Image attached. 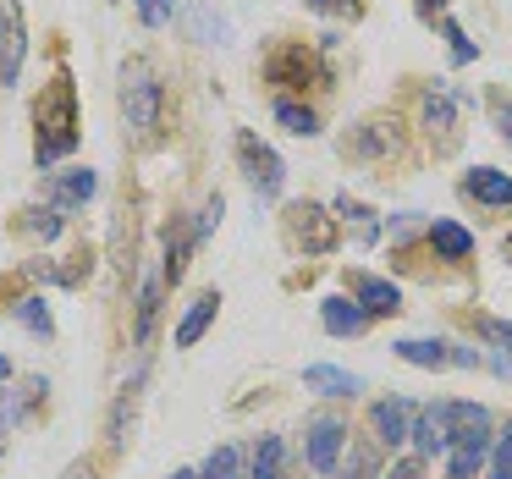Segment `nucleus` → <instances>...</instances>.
I'll return each instance as SVG.
<instances>
[{"instance_id":"dca6fc26","label":"nucleus","mask_w":512,"mask_h":479,"mask_svg":"<svg viewBox=\"0 0 512 479\" xmlns=\"http://www.w3.org/2000/svg\"><path fill=\"white\" fill-rule=\"evenodd\" d=\"M281 463H287V441H281V435H259L248 479H281Z\"/></svg>"},{"instance_id":"72a5a7b5","label":"nucleus","mask_w":512,"mask_h":479,"mask_svg":"<svg viewBox=\"0 0 512 479\" xmlns=\"http://www.w3.org/2000/svg\"><path fill=\"white\" fill-rule=\"evenodd\" d=\"M441 6H446V0H424V12H441Z\"/></svg>"},{"instance_id":"b1692460","label":"nucleus","mask_w":512,"mask_h":479,"mask_svg":"<svg viewBox=\"0 0 512 479\" xmlns=\"http://www.w3.org/2000/svg\"><path fill=\"white\" fill-rule=\"evenodd\" d=\"M23 325H28V331H39V336L56 331V325H50V309H45L39 298H28V303H23Z\"/></svg>"},{"instance_id":"bb28decb","label":"nucleus","mask_w":512,"mask_h":479,"mask_svg":"<svg viewBox=\"0 0 512 479\" xmlns=\"http://www.w3.org/2000/svg\"><path fill=\"white\" fill-rule=\"evenodd\" d=\"M496 479H512V424H507V435L496 441Z\"/></svg>"},{"instance_id":"423d86ee","label":"nucleus","mask_w":512,"mask_h":479,"mask_svg":"<svg viewBox=\"0 0 512 479\" xmlns=\"http://www.w3.org/2000/svg\"><path fill=\"white\" fill-rule=\"evenodd\" d=\"M408 435H413V446H419V457L452 452V441H446V402H424V408H413Z\"/></svg>"},{"instance_id":"4be33fe9","label":"nucleus","mask_w":512,"mask_h":479,"mask_svg":"<svg viewBox=\"0 0 512 479\" xmlns=\"http://www.w3.org/2000/svg\"><path fill=\"white\" fill-rule=\"evenodd\" d=\"M155 314H160V281H149V287L138 292V342H149V331H155Z\"/></svg>"},{"instance_id":"a211bd4d","label":"nucleus","mask_w":512,"mask_h":479,"mask_svg":"<svg viewBox=\"0 0 512 479\" xmlns=\"http://www.w3.org/2000/svg\"><path fill=\"white\" fill-rule=\"evenodd\" d=\"M485 457H490V441H474V446H452V468H446V479H474Z\"/></svg>"},{"instance_id":"a878e982","label":"nucleus","mask_w":512,"mask_h":479,"mask_svg":"<svg viewBox=\"0 0 512 479\" xmlns=\"http://www.w3.org/2000/svg\"><path fill=\"white\" fill-rule=\"evenodd\" d=\"M138 17H144L149 28H160L171 17V0H138Z\"/></svg>"},{"instance_id":"4468645a","label":"nucleus","mask_w":512,"mask_h":479,"mask_svg":"<svg viewBox=\"0 0 512 479\" xmlns=\"http://www.w3.org/2000/svg\"><path fill=\"white\" fill-rule=\"evenodd\" d=\"M215 309H221V292H204V298L193 303L188 314H182V325H177V347H193V342H199V336L210 331Z\"/></svg>"},{"instance_id":"c85d7f7f","label":"nucleus","mask_w":512,"mask_h":479,"mask_svg":"<svg viewBox=\"0 0 512 479\" xmlns=\"http://www.w3.org/2000/svg\"><path fill=\"white\" fill-rule=\"evenodd\" d=\"M364 474H375V452H353V468H342L336 479H364Z\"/></svg>"},{"instance_id":"f3484780","label":"nucleus","mask_w":512,"mask_h":479,"mask_svg":"<svg viewBox=\"0 0 512 479\" xmlns=\"http://www.w3.org/2000/svg\"><path fill=\"white\" fill-rule=\"evenodd\" d=\"M430 248L441 259H468V254H474V237H468L457 221H435L430 226Z\"/></svg>"},{"instance_id":"f03ea898","label":"nucleus","mask_w":512,"mask_h":479,"mask_svg":"<svg viewBox=\"0 0 512 479\" xmlns=\"http://www.w3.org/2000/svg\"><path fill=\"white\" fill-rule=\"evenodd\" d=\"M160 100H166V89H160V78L144 67V61H133V67L122 72V111H127V127H138V133H149V127L160 122Z\"/></svg>"},{"instance_id":"ddd939ff","label":"nucleus","mask_w":512,"mask_h":479,"mask_svg":"<svg viewBox=\"0 0 512 479\" xmlns=\"http://www.w3.org/2000/svg\"><path fill=\"white\" fill-rule=\"evenodd\" d=\"M320 320H325V331H331V336H358L369 325V314L358 309V303H347V298H325L320 303Z\"/></svg>"},{"instance_id":"7c9ffc66","label":"nucleus","mask_w":512,"mask_h":479,"mask_svg":"<svg viewBox=\"0 0 512 479\" xmlns=\"http://www.w3.org/2000/svg\"><path fill=\"white\" fill-rule=\"evenodd\" d=\"M424 116H430V127H452V100H430Z\"/></svg>"},{"instance_id":"c9c22d12","label":"nucleus","mask_w":512,"mask_h":479,"mask_svg":"<svg viewBox=\"0 0 512 479\" xmlns=\"http://www.w3.org/2000/svg\"><path fill=\"white\" fill-rule=\"evenodd\" d=\"M171 479H199V474H188V468H177V474H171Z\"/></svg>"},{"instance_id":"473e14b6","label":"nucleus","mask_w":512,"mask_h":479,"mask_svg":"<svg viewBox=\"0 0 512 479\" xmlns=\"http://www.w3.org/2000/svg\"><path fill=\"white\" fill-rule=\"evenodd\" d=\"M61 479H94V468H89V463H72V468H67V474H61Z\"/></svg>"},{"instance_id":"cd10ccee","label":"nucleus","mask_w":512,"mask_h":479,"mask_svg":"<svg viewBox=\"0 0 512 479\" xmlns=\"http://www.w3.org/2000/svg\"><path fill=\"white\" fill-rule=\"evenodd\" d=\"M441 28H446V39H452V56L457 61H474V45L463 39V28H457V23H441Z\"/></svg>"},{"instance_id":"5701e85b","label":"nucleus","mask_w":512,"mask_h":479,"mask_svg":"<svg viewBox=\"0 0 512 479\" xmlns=\"http://www.w3.org/2000/svg\"><path fill=\"white\" fill-rule=\"evenodd\" d=\"M199 479H237V446H215L210 463L199 468Z\"/></svg>"},{"instance_id":"aec40b11","label":"nucleus","mask_w":512,"mask_h":479,"mask_svg":"<svg viewBox=\"0 0 512 479\" xmlns=\"http://www.w3.org/2000/svg\"><path fill=\"white\" fill-rule=\"evenodd\" d=\"M292 215H303V221H298V232L309 237V248H331V215H325V210H314V204H303V210H292Z\"/></svg>"},{"instance_id":"412c9836","label":"nucleus","mask_w":512,"mask_h":479,"mask_svg":"<svg viewBox=\"0 0 512 479\" xmlns=\"http://www.w3.org/2000/svg\"><path fill=\"white\" fill-rule=\"evenodd\" d=\"M89 193H94V171H67L56 182V204H83Z\"/></svg>"},{"instance_id":"e433bc0d","label":"nucleus","mask_w":512,"mask_h":479,"mask_svg":"<svg viewBox=\"0 0 512 479\" xmlns=\"http://www.w3.org/2000/svg\"><path fill=\"white\" fill-rule=\"evenodd\" d=\"M6 375H12V364H6V358H0V380H6Z\"/></svg>"},{"instance_id":"393cba45","label":"nucleus","mask_w":512,"mask_h":479,"mask_svg":"<svg viewBox=\"0 0 512 479\" xmlns=\"http://www.w3.org/2000/svg\"><path fill=\"white\" fill-rule=\"evenodd\" d=\"M303 6L320 17H358V0H303Z\"/></svg>"},{"instance_id":"20e7f679","label":"nucleus","mask_w":512,"mask_h":479,"mask_svg":"<svg viewBox=\"0 0 512 479\" xmlns=\"http://www.w3.org/2000/svg\"><path fill=\"white\" fill-rule=\"evenodd\" d=\"M28 61V28H23V6L0 0V83H17Z\"/></svg>"},{"instance_id":"0eeeda50","label":"nucleus","mask_w":512,"mask_h":479,"mask_svg":"<svg viewBox=\"0 0 512 479\" xmlns=\"http://www.w3.org/2000/svg\"><path fill=\"white\" fill-rule=\"evenodd\" d=\"M446 441L452 446H474V441H490V413L479 402H446Z\"/></svg>"},{"instance_id":"7ed1b4c3","label":"nucleus","mask_w":512,"mask_h":479,"mask_svg":"<svg viewBox=\"0 0 512 479\" xmlns=\"http://www.w3.org/2000/svg\"><path fill=\"white\" fill-rule=\"evenodd\" d=\"M237 155H243V171H248V182H254V193H259V199H276V193H281V182H287V171H281L276 149H270V144H259L254 133H237Z\"/></svg>"},{"instance_id":"c756f323","label":"nucleus","mask_w":512,"mask_h":479,"mask_svg":"<svg viewBox=\"0 0 512 479\" xmlns=\"http://www.w3.org/2000/svg\"><path fill=\"white\" fill-rule=\"evenodd\" d=\"M479 331H485L490 342H501V347L512 353V325H507V320H479Z\"/></svg>"},{"instance_id":"f8f14e48","label":"nucleus","mask_w":512,"mask_h":479,"mask_svg":"<svg viewBox=\"0 0 512 479\" xmlns=\"http://www.w3.org/2000/svg\"><path fill=\"white\" fill-rule=\"evenodd\" d=\"M303 386L320 391V397H353L358 375H347V369H336V364H309L303 369Z\"/></svg>"},{"instance_id":"9b49d317","label":"nucleus","mask_w":512,"mask_h":479,"mask_svg":"<svg viewBox=\"0 0 512 479\" xmlns=\"http://www.w3.org/2000/svg\"><path fill=\"white\" fill-rule=\"evenodd\" d=\"M468 193H474L479 204H501V210H507L512 204V177L496 171V166H479V171H468Z\"/></svg>"},{"instance_id":"1a4fd4ad","label":"nucleus","mask_w":512,"mask_h":479,"mask_svg":"<svg viewBox=\"0 0 512 479\" xmlns=\"http://www.w3.org/2000/svg\"><path fill=\"white\" fill-rule=\"evenodd\" d=\"M375 435H380V446H397V441H408V424H413V402H402V397H386V402H375Z\"/></svg>"},{"instance_id":"f704fd0d","label":"nucleus","mask_w":512,"mask_h":479,"mask_svg":"<svg viewBox=\"0 0 512 479\" xmlns=\"http://www.w3.org/2000/svg\"><path fill=\"white\" fill-rule=\"evenodd\" d=\"M501 127H507V138H512V111H501Z\"/></svg>"},{"instance_id":"f257e3e1","label":"nucleus","mask_w":512,"mask_h":479,"mask_svg":"<svg viewBox=\"0 0 512 479\" xmlns=\"http://www.w3.org/2000/svg\"><path fill=\"white\" fill-rule=\"evenodd\" d=\"M78 144V89L72 78H56L34 105V155L39 166H56L61 155H72Z\"/></svg>"},{"instance_id":"2eb2a0df","label":"nucleus","mask_w":512,"mask_h":479,"mask_svg":"<svg viewBox=\"0 0 512 479\" xmlns=\"http://www.w3.org/2000/svg\"><path fill=\"white\" fill-rule=\"evenodd\" d=\"M270 83H309L314 78V61L303 56L298 45H287V50H276V56H270Z\"/></svg>"},{"instance_id":"6e6552de","label":"nucleus","mask_w":512,"mask_h":479,"mask_svg":"<svg viewBox=\"0 0 512 479\" xmlns=\"http://www.w3.org/2000/svg\"><path fill=\"white\" fill-rule=\"evenodd\" d=\"M353 303H358L364 314H397V309H402V292H397V281L364 276V270H358V276H353Z\"/></svg>"},{"instance_id":"9d476101","label":"nucleus","mask_w":512,"mask_h":479,"mask_svg":"<svg viewBox=\"0 0 512 479\" xmlns=\"http://www.w3.org/2000/svg\"><path fill=\"white\" fill-rule=\"evenodd\" d=\"M402 364H419V369H446L452 364V342H430V336H402L397 342Z\"/></svg>"},{"instance_id":"6ab92c4d","label":"nucleus","mask_w":512,"mask_h":479,"mask_svg":"<svg viewBox=\"0 0 512 479\" xmlns=\"http://www.w3.org/2000/svg\"><path fill=\"white\" fill-rule=\"evenodd\" d=\"M276 122L287 127V133H298V138L320 133V122H314V111H309V105H292V100H276Z\"/></svg>"},{"instance_id":"39448f33","label":"nucleus","mask_w":512,"mask_h":479,"mask_svg":"<svg viewBox=\"0 0 512 479\" xmlns=\"http://www.w3.org/2000/svg\"><path fill=\"white\" fill-rule=\"evenodd\" d=\"M342 446H347V424H342V419H314V424H309V446H303V457H309L314 474H331L336 457H342Z\"/></svg>"},{"instance_id":"2f4dec72","label":"nucleus","mask_w":512,"mask_h":479,"mask_svg":"<svg viewBox=\"0 0 512 479\" xmlns=\"http://www.w3.org/2000/svg\"><path fill=\"white\" fill-rule=\"evenodd\" d=\"M386 479H424V463H419V457H408V463H397Z\"/></svg>"}]
</instances>
